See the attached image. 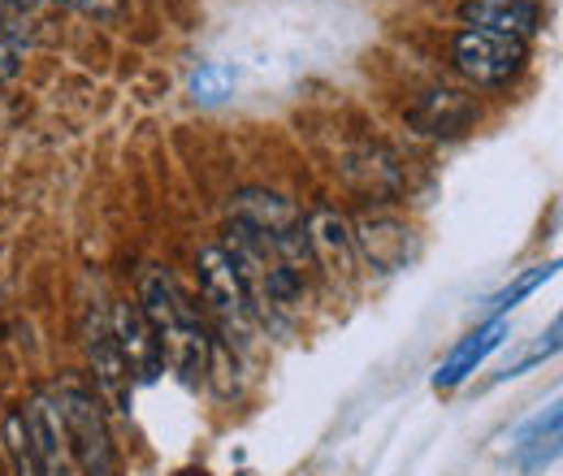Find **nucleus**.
Segmentation results:
<instances>
[{
    "mask_svg": "<svg viewBox=\"0 0 563 476\" xmlns=\"http://www.w3.org/2000/svg\"><path fill=\"white\" fill-rule=\"evenodd\" d=\"M477 118H482L477 100L464 96V91H451V87H433V91H424L421 100L408 109V122L429 139L468 135V131L477 126Z\"/></svg>",
    "mask_w": 563,
    "mask_h": 476,
    "instance_id": "7",
    "label": "nucleus"
},
{
    "mask_svg": "<svg viewBox=\"0 0 563 476\" xmlns=\"http://www.w3.org/2000/svg\"><path fill=\"white\" fill-rule=\"evenodd\" d=\"M140 312L152 325V339L161 346V359L178 368L187 381H205L212 364V339L200 325V312L178 295L169 273L147 265L140 273Z\"/></svg>",
    "mask_w": 563,
    "mask_h": 476,
    "instance_id": "1",
    "label": "nucleus"
},
{
    "mask_svg": "<svg viewBox=\"0 0 563 476\" xmlns=\"http://www.w3.org/2000/svg\"><path fill=\"white\" fill-rule=\"evenodd\" d=\"M0 13H4V0H0Z\"/></svg>",
    "mask_w": 563,
    "mask_h": 476,
    "instance_id": "21",
    "label": "nucleus"
},
{
    "mask_svg": "<svg viewBox=\"0 0 563 476\" xmlns=\"http://www.w3.org/2000/svg\"><path fill=\"white\" fill-rule=\"evenodd\" d=\"M196 281H200V295L209 303V312L239 339H247L252 330V303H247V290L239 281V273L230 265V256L221 252V243H209L196 252Z\"/></svg>",
    "mask_w": 563,
    "mask_h": 476,
    "instance_id": "4",
    "label": "nucleus"
},
{
    "mask_svg": "<svg viewBox=\"0 0 563 476\" xmlns=\"http://www.w3.org/2000/svg\"><path fill=\"white\" fill-rule=\"evenodd\" d=\"M62 4H70V9H82V13H104V9H113L118 0H62Z\"/></svg>",
    "mask_w": 563,
    "mask_h": 476,
    "instance_id": "19",
    "label": "nucleus"
},
{
    "mask_svg": "<svg viewBox=\"0 0 563 476\" xmlns=\"http://www.w3.org/2000/svg\"><path fill=\"white\" fill-rule=\"evenodd\" d=\"M529 62L525 40L516 35H494V31H455L451 40V66L460 69L473 87H507Z\"/></svg>",
    "mask_w": 563,
    "mask_h": 476,
    "instance_id": "3",
    "label": "nucleus"
},
{
    "mask_svg": "<svg viewBox=\"0 0 563 476\" xmlns=\"http://www.w3.org/2000/svg\"><path fill=\"white\" fill-rule=\"evenodd\" d=\"M225 69H200L196 78H191V91H196V100H217L221 96V87H225Z\"/></svg>",
    "mask_w": 563,
    "mask_h": 476,
    "instance_id": "17",
    "label": "nucleus"
},
{
    "mask_svg": "<svg viewBox=\"0 0 563 476\" xmlns=\"http://www.w3.org/2000/svg\"><path fill=\"white\" fill-rule=\"evenodd\" d=\"M109 330H113V342H118V351H122V359H126V373H131V377L152 381V377L165 368L161 346H156V339H152V325L143 321L140 303L122 299V303L109 312Z\"/></svg>",
    "mask_w": 563,
    "mask_h": 476,
    "instance_id": "8",
    "label": "nucleus"
},
{
    "mask_svg": "<svg viewBox=\"0 0 563 476\" xmlns=\"http://www.w3.org/2000/svg\"><path fill=\"white\" fill-rule=\"evenodd\" d=\"M82 346H87V364H91L96 390L118 411H131V373H126V359H122V351L113 342V330H109V317L104 312H87V321H82Z\"/></svg>",
    "mask_w": 563,
    "mask_h": 476,
    "instance_id": "5",
    "label": "nucleus"
},
{
    "mask_svg": "<svg viewBox=\"0 0 563 476\" xmlns=\"http://www.w3.org/2000/svg\"><path fill=\"white\" fill-rule=\"evenodd\" d=\"M555 269H560L555 261H551V265H533V269L525 273V277H516L507 290H498V295H494V303H490V321H494V317H503L507 308H516L525 295H533L542 281H551V277H555Z\"/></svg>",
    "mask_w": 563,
    "mask_h": 476,
    "instance_id": "16",
    "label": "nucleus"
},
{
    "mask_svg": "<svg viewBox=\"0 0 563 476\" xmlns=\"http://www.w3.org/2000/svg\"><path fill=\"white\" fill-rule=\"evenodd\" d=\"M4 4H22V9H35V4H44V0H4Z\"/></svg>",
    "mask_w": 563,
    "mask_h": 476,
    "instance_id": "20",
    "label": "nucleus"
},
{
    "mask_svg": "<svg viewBox=\"0 0 563 476\" xmlns=\"http://www.w3.org/2000/svg\"><path fill=\"white\" fill-rule=\"evenodd\" d=\"M343 174H347L352 187L368 191V196H390V191H399V165H395L390 152H377V147H360L355 156H347V160H343Z\"/></svg>",
    "mask_w": 563,
    "mask_h": 476,
    "instance_id": "14",
    "label": "nucleus"
},
{
    "mask_svg": "<svg viewBox=\"0 0 563 476\" xmlns=\"http://www.w3.org/2000/svg\"><path fill=\"white\" fill-rule=\"evenodd\" d=\"M303 234H308L312 265H321L334 281H352L360 256H355L347 217H339L334 208H317V212L303 221Z\"/></svg>",
    "mask_w": 563,
    "mask_h": 476,
    "instance_id": "6",
    "label": "nucleus"
},
{
    "mask_svg": "<svg viewBox=\"0 0 563 476\" xmlns=\"http://www.w3.org/2000/svg\"><path fill=\"white\" fill-rule=\"evenodd\" d=\"M53 403L62 416L78 476H118V451H113V438H109V424H104V411L96 403V395L70 386Z\"/></svg>",
    "mask_w": 563,
    "mask_h": 476,
    "instance_id": "2",
    "label": "nucleus"
},
{
    "mask_svg": "<svg viewBox=\"0 0 563 476\" xmlns=\"http://www.w3.org/2000/svg\"><path fill=\"white\" fill-rule=\"evenodd\" d=\"M18 69H22V48L0 31V82H9V78H18Z\"/></svg>",
    "mask_w": 563,
    "mask_h": 476,
    "instance_id": "18",
    "label": "nucleus"
},
{
    "mask_svg": "<svg viewBox=\"0 0 563 476\" xmlns=\"http://www.w3.org/2000/svg\"><path fill=\"white\" fill-rule=\"evenodd\" d=\"M503 339H507V321H503V317H494V321H486L482 330H473L468 339L446 355V364L433 373V386H438V390H455L460 381H468V377L477 373V364H482L490 351L503 346Z\"/></svg>",
    "mask_w": 563,
    "mask_h": 476,
    "instance_id": "12",
    "label": "nucleus"
},
{
    "mask_svg": "<svg viewBox=\"0 0 563 476\" xmlns=\"http://www.w3.org/2000/svg\"><path fill=\"white\" fill-rule=\"evenodd\" d=\"M26 420V438H31V451L40 460V473L44 476H78L70 455V442H66V429H62V416L53 399H35L31 408L22 411Z\"/></svg>",
    "mask_w": 563,
    "mask_h": 476,
    "instance_id": "10",
    "label": "nucleus"
},
{
    "mask_svg": "<svg viewBox=\"0 0 563 476\" xmlns=\"http://www.w3.org/2000/svg\"><path fill=\"white\" fill-rule=\"evenodd\" d=\"M460 22L473 31H494V35H533L542 26V4L538 0H464Z\"/></svg>",
    "mask_w": 563,
    "mask_h": 476,
    "instance_id": "11",
    "label": "nucleus"
},
{
    "mask_svg": "<svg viewBox=\"0 0 563 476\" xmlns=\"http://www.w3.org/2000/svg\"><path fill=\"white\" fill-rule=\"evenodd\" d=\"M4 446H9L13 473L18 476H44L40 473L35 451H31V438H26V420H22V411H9V416H4Z\"/></svg>",
    "mask_w": 563,
    "mask_h": 476,
    "instance_id": "15",
    "label": "nucleus"
},
{
    "mask_svg": "<svg viewBox=\"0 0 563 476\" xmlns=\"http://www.w3.org/2000/svg\"><path fill=\"white\" fill-rule=\"evenodd\" d=\"M352 243H355V256H364L377 273L404 269V265H408V256H412V230H408L404 221L386 217V212L355 221Z\"/></svg>",
    "mask_w": 563,
    "mask_h": 476,
    "instance_id": "9",
    "label": "nucleus"
},
{
    "mask_svg": "<svg viewBox=\"0 0 563 476\" xmlns=\"http://www.w3.org/2000/svg\"><path fill=\"white\" fill-rule=\"evenodd\" d=\"M230 221H243L261 234H282V230H295L303 217L295 212L290 200H282L278 191H261V187H247L239 196H230Z\"/></svg>",
    "mask_w": 563,
    "mask_h": 476,
    "instance_id": "13",
    "label": "nucleus"
}]
</instances>
